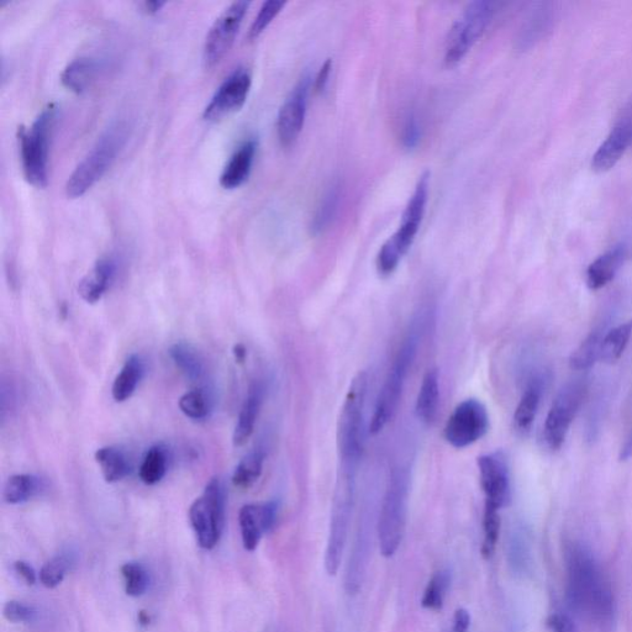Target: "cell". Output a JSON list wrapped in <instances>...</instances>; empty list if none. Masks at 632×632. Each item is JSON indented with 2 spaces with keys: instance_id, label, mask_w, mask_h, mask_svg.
<instances>
[{
  "instance_id": "obj_1",
  "label": "cell",
  "mask_w": 632,
  "mask_h": 632,
  "mask_svg": "<svg viewBox=\"0 0 632 632\" xmlns=\"http://www.w3.org/2000/svg\"><path fill=\"white\" fill-rule=\"evenodd\" d=\"M567 599L582 619L602 631H610L615 621L613 588L593 553L581 544L566 551Z\"/></svg>"
},
{
  "instance_id": "obj_2",
  "label": "cell",
  "mask_w": 632,
  "mask_h": 632,
  "mask_svg": "<svg viewBox=\"0 0 632 632\" xmlns=\"http://www.w3.org/2000/svg\"><path fill=\"white\" fill-rule=\"evenodd\" d=\"M130 126L126 121H115L99 136L72 175L68 177L65 191L68 198H79L109 170L128 142Z\"/></svg>"
},
{
  "instance_id": "obj_3",
  "label": "cell",
  "mask_w": 632,
  "mask_h": 632,
  "mask_svg": "<svg viewBox=\"0 0 632 632\" xmlns=\"http://www.w3.org/2000/svg\"><path fill=\"white\" fill-rule=\"evenodd\" d=\"M55 118V104H49L33 124L18 130L21 167L26 181L34 187L45 188L49 183L50 138Z\"/></svg>"
},
{
  "instance_id": "obj_4",
  "label": "cell",
  "mask_w": 632,
  "mask_h": 632,
  "mask_svg": "<svg viewBox=\"0 0 632 632\" xmlns=\"http://www.w3.org/2000/svg\"><path fill=\"white\" fill-rule=\"evenodd\" d=\"M409 472L395 468L389 478L378 520V540L384 557H392L402 544L407 523Z\"/></svg>"
},
{
  "instance_id": "obj_5",
  "label": "cell",
  "mask_w": 632,
  "mask_h": 632,
  "mask_svg": "<svg viewBox=\"0 0 632 632\" xmlns=\"http://www.w3.org/2000/svg\"><path fill=\"white\" fill-rule=\"evenodd\" d=\"M356 468L340 466L337 476L333 509H331L330 533L325 552V568L329 576L340 570L346 547L355 503Z\"/></svg>"
},
{
  "instance_id": "obj_6",
  "label": "cell",
  "mask_w": 632,
  "mask_h": 632,
  "mask_svg": "<svg viewBox=\"0 0 632 632\" xmlns=\"http://www.w3.org/2000/svg\"><path fill=\"white\" fill-rule=\"evenodd\" d=\"M419 331V326L414 325L394 358L391 370H389L381 392L378 394L375 413H373L370 424L371 435L381 433L389 424V421H392L395 413H397L400 399H402L405 379H407L409 370L412 368L415 360L416 352H418Z\"/></svg>"
},
{
  "instance_id": "obj_7",
  "label": "cell",
  "mask_w": 632,
  "mask_h": 632,
  "mask_svg": "<svg viewBox=\"0 0 632 632\" xmlns=\"http://www.w3.org/2000/svg\"><path fill=\"white\" fill-rule=\"evenodd\" d=\"M430 182L421 178L416 184L412 198L405 207L402 223L397 233L389 237L381 247L377 256V268L379 275L389 276L397 270L399 262L413 245L418 234L421 221H423L426 204H428Z\"/></svg>"
},
{
  "instance_id": "obj_8",
  "label": "cell",
  "mask_w": 632,
  "mask_h": 632,
  "mask_svg": "<svg viewBox=\"0 0 632 632\" xmlns=\"http://www.w3.org/2000/svg\"><path fill=\"white\" fill-rule=\"evenodd\" d=\"M368 377L360 372L352 379L337 424V449L342 466L356 467L362 456L363 409L366 404Z\"/></svg>"
},
{
  "instance_id": "obj_9",
  "label": "cell",
  "mask_w": 632,
  "mask_h": 632,
  "mask_svg": "<svg viewBox=\"0 0 632 632\" xmlns=\"http://www.w3.org/2000/svg\"><path fill=\"white\" fill-rule=\"evenodd\" d=\"M225 488L219 478L210 479L204 492L189 509V520L200 547L212 550L219 544L225 525Z\"/></svg>"
},
{
  "instance_id": "obj_10",
  "label": "cell",
  "mask_w": 632,
  "mask_h": 632,
  "mask_svg": "<svg viewBox=\"0 0 632 632\" xmlns=\"http://www.w3.org/2000/svg\"><path fill=\"white\" fill-rule=\"evenodd\" d=\"M494 14L495 4L492 2L477 0L467 5L447 36L445 47L447 66L457 65L468 54V51L486 33Z\"/></svg>"
},
{
  "instance_id": "obj_11",
  "label": "cell",
  "mask_w": 632,
  "mask_h": 632,
  "mask_svg": "<svg viewBox=\"0 0 632 632\" xmlns=\"http://www.w3.org/2000/svg\"><path fill=\"white\" fill-rule=\"evenodd\" d=\"M587 386L582 379L568 383L553 400L544 426V440L550 450L561 449L574 418L586 397Z\"/></svg>"
},
{
  "instance_id": "obj_12",
  "label": "cell",
  "mask_w": 632,
  "mask_h": 632,
  "mask_svg": "<svg viewBox=\"0 0 632 632\" xmlns=\"http://www.w3.org/2000/svg\"><path fill=\"white\" fill-rule=\"evenodd\" d=\"M489 429L486 405L478 399H466L458 404L447 420L445 439L455 449H465L481 440Z\"/></svg>"
},
{
  "instance_id": "obj_13",
  "label": "cell",
  "mask_w": 632,
  "mask_h": 632,
  "mask_svg": "<svg viewBox=\"0 0 632 632\" xmlns=\"http://www.w3.org/2000/svg\"><path fill=\"white\" fill-rule=\"evenodd\" d=\"M249 2L236 0L228 8L223 10L217 20L214 21L205 39L204 62L207 67L217 65L228 54L233 46L237 31H239L242 19H244Z\"/></svg>"
},
{
  "instance_id": "obj_14",
  "label": "cell",
  "mask_w": 632,
  "mask_h": 632,
  "mask_svg": "<svg viewBox=\"0 0 632 632\" xmlns=\"http://www.w3.org/2000/svg\"><path fill=\"white\" fill-rule=\"evenodd\" d=\"M252 83L249 68L240 66L235 68L204 109L203 117L208 121H218L233 114L245 104L249 96Z\"/></svg>"
},
{
  "instance_id": "obj_15",
  "label": "cell",
  "mask_w": 632,
  "mask_h": 632,
  "mask_svg": "<svg viewBox=\"0 0 632 632\" xmlns=\"http://www.w3.org/2000/svg\"><path fill=\"white\" fill-rule=\"evenodd\" d=\"M632 146V99L621 110L613 129L610 130L603 144L598 147L592 160L595 172L604 173L618 165Z\"/></svg>"
},
{
  "instance_id": "obj_16",
  "label": "cell",
  "mask_w": 632,
  "mask_h": 632,
  "mask_svg": "<svg viewBox=\"0 0 632 632\" xmlns=\"http://www.w3.org/2000/svg\"><path fill=\"white\" fill-rule=\"evenodd\" d=\"M478 468L486 505L499 510L507 507L512 498L507 457L500 451L483 455L478 457Z\"/></svg>"
},
{
  "instance_id": "obj_17",
  "label": "cell",
  "mask_w": 632,
  "mask_h": 632,
  "mask_svg": "<svg viewBox=\"0 0 632 632\" xmlns=\"http://www.w3.org/2000/svg\"><path fill=\"white\" fill-rule=\"evenodd\" d=\"M310 76L305 75L279 109L277 133L283 146H291L302 133L305 115H307Z\"/></svg>"
},
{
  "instance_id": "obj_18",
  "label": "cell",
  "mask_w": 632,
  "mask_h": 632,
  "mask_svg": "<svg viewBox=\"0 0 632 632\" xmlns=\"http://www.w3.org/2000/svg\"><path fill=\"white\" fill-rule=\"evenodd\" d=\"M277 513V502L247 504L241 508L239 524L245 550L255 551L257 549L263 535L275 525Z\"/></svg>"
},
{
  "instance_id": "obj_19",
  "label": "cell",
  "mask_w": 632,
  "mask_h": 632,
  "mask_svg": "<svg viewBox=\"0 0 632 632\" xmlns=\"http://www.w3.org/2000/svg\"><path fill=\"white\" fill-rule=\"evenodd\" d=\"M556 19L555 4L550 2L537 4L521 26L518 39H516V47L520 51H526L539 44L551 33Z\"/></svg>"
},
{
  "instance_id": "obj_20",
  "label": "cell",
  "mask_w": 632,
  "mask_h": 632,
  "mask_svg": "<svg viewBox=\"0 0 632 632\" xmlns=\"http://www.w3.org/2000/svg\"><path fill=\"white\" fill-rule=\"evenodd\" d=\"M117 275V262L113 257H102L78 284V294L84 302L96 304L107 293Z\"/></svg>"
},
{
  "instance_id": "obj_21",
  "label": "cell",
  "mask_w": 632,
  "mask_h": 632,
  "mask_svg": "<svg viewBox=\"0 0 632 632\" xmlns=\"http://www.w3.org/2000/svg\"><path fill=\"white\" fill-rule=\"evenodd\" d=\"M257 151L255 138L247 139L237 147L221 173L220 184L225 189L239 188L249 178Z\"/></svg>"
},
{
  "instance_id": "obj_22",
  "label": "cell",
  "mask_w": 632,
  "mask_h": 632,
  "mask_svg": "<svg viewBox=\"0 0 632 632\" xmlns=\"http://www.w3.org/2000/svg\"><path fill=\"white\" fill-rule=\"evenodd\" d=\"M628 256L624 245L613 247L589 265L587 270V284L592 291H598L613 281Z\"/></svg>"
},
{
  "instance_id": "obj_23",
  "label": "cell",
  "mask_w": 632,
  "mask_h": 632,
  "mask_svg": "<svg viewBox=\"0 0 632 632\" xmlns=\"http://www.w3.org/2000/svg\"><path fill=\"white\" fill-rule=\"evenodd\" d=\"M263 395H265V388L262 384L260 382L252 383L244 405H242L239 419H237L233 436L235 446H244L254 434L258 414H260L263 403Z\"/></svg>"
},
{
  "instance_id": "obj_24",
  "label": "cell",
  "mask_w": 632,
  "mask_h": 632,
  "mask_svg": "<svg viewBox=\"0 0 632 632\" xmlns=\"http://www.w3.org/2000/svg\"><path fill=\"white\" fill-rule=\"evenodd\" d=\"M545 381L540 376L530 379L521 397L518 408L514 414L515 429L520 433H528L539 410L542 393H544Z\"/></svg>"
},
{
  "instance_id": "obj_25",
  "label": "cell",
  "mask_w": 632,
  "mask_h": 632,
  "mask_svg": "<svg viewBox=\"0 0 632 632\" xmlns=\"http://www.w3.org/2000/svg\"><path fill=\"white\" fill-rule=\"evenodd\" d=\"M440 404L439 372L429 370L423 378V383L416 398L415 413L425 424L434 423Z\"/></svg>"
},
{
  "instance_id": "obj_26",
  "label": "cell",
  "mask_w": 632,
  "mask_h": 632,
  "mask_svg": "<svg viewBox=\"0 0 632 632\" xmlns=\"http://www.w3.org/2000/svg\"><path fill=\"white\" fill-rule=\"evenodd\" d=\"M144 375V360L140 355H131L113 383L112 394L115 402L123 403L133 397Z\"/></svg>"
},
{
  "instance_id": "obj_27",
  "label": "cell",
  "mask_w": 632,
  "mask_h": 632,
  "mask_svg": "<svg viewBox=\"0 0 632 632\" xmlns=\"http://www.w3.org/2000/svg\"><path fill=\"white\" fill-rule=\"evenodd\" d=\"M99 71L98 62L92 57L72 60L61 73L63 86L75 93H83L91 86Z\"/></svg>"
},
{
  "instance_id": "obj_28",
  "label": "cell",
  "mask_w": 632,
  "mask_h": 632,
  "mask_svg": "<svg viewBox=\"0 0 632 632\" xmlns=\"http://www.w3.org/2000/svg\"><path fill=\"white\" fill-rule=\"evenodd\" d=\"M96 461L102 471L105 482L117 483L123 481L131 471L128 457L118 447H102L96 452Z\"/></svg>"
},
{
  "instance_id": "obj_29",
  "label": "cell",
  "mask_w": 632,
  "mask_h": 632,
  "mask_svg": "<svg viewBox=\"0 0 632 632\" xmlns=\"http://www.w3.org/2000/svg\"><path fill=\"white\" fill-rule=\"evenodd\" d=\"M42 489V481L34 474H15L5 483L3 498L8 504H21L33 499Z\"/></svg>"
},
{
  "instance_id": "obj_30",
  "label": "cell",
  "mask_w": 632,
  "mask_h": 632,
  "mask_svg": "<svg viewBox=\"0 0 632 632\" xmlns=\"http://www.w3.org/2000/svg\"><path fill=\"white\" fill-rule=\"evenodd\" d=\"M172 361L184 375L197 381L204 375V362L196 347L187 342H177L168 351Z\"/></svg>"
},
{
  "instance_id": "obj_31",
  "label": "cell",
  "mask_w": 632,
  "mask_h": 632,
  "mask_svg": "<svg viewBox=\"0 0 632 632\" xmlns=\"http://www.w3.org/2000/svg\"><path fill=\"white\" fill-rule=\"evenodd\" d=\"M632 335V321L621 324L603 336L600 345V360L605 363H615L623 356L626 346H628Z\"/></svg>"
},
{
  "instance_id": "obj_32",
  "label": "cell",
  "mask_w": 632,
  "mask_h": 632,
  "mask_svg": "<svg viewBox=\"0 0 632 632\" xmlns=\"http://www.w3.org/2000/svg\"><path fill=\"white\" fill-rule=\"evenodd\" d=\"M342 197V188L340 183H333L321 198L318 209H316L314 219L312 221V230L314 234L323 233L328 226L333 223L337 210H339Z\"/></svg>"
},
{
  "instance_id": "obj_33",
  "label": "cell",
  "mask_w": 632,
  "mask_h": 632,
  "mask_svg": "<svg viewBox=\"0 0 632 632\" xmlns=\"http://www.w3.org/2000/svg\"><path fill=\"white\" fill-rule=\"evenodd\" d=\"M266 454L263 450H255L242 458L233 474V484L240 489H249L260 479Z\"/></svg>"
},
{
  "instance_id": "obj_34",
  "label": "cell",
  "mask_w": 632,
  "mask_h": 632,
  "mask_svg": "<svg viewBox=\"0 0 632 632\" xmlns=\"http://www.w3.org/2000/svg\"><path fill=\"white\" fill-rule=\"evenodd\" d=\"M168 466V457L165 447L161 445L152 446L146 452L144 461H142L139 476L142 482L147 486H154L161 482L166 476Z\"/></svg>"
},
{
  "instance_id": "obj_35",
  "label": "cell",
  "mask_w": 632,
  "mask_h": 632,
  "mask_svg": "<svg viewBox=\"0 0 632 632\" xmlns=\"http://www.w3.org/2000/svg\"><path fill=\"white\" fill-rule=\"evenodd\" d=\"M508 562L510 568L518 576L528 573L531 566V550L528 536L523 530H515L510 535L508 544Z\"/></svg>"
},
{
  "instance_id": "obj_36",
  "label": "cell",
  "mask_w": 632,
  "mask_h": 632,
  "mask_svg": "<svg viewBox=\"0 0 632 632\" xmlns=\"http://www.w3.org/2000/svg\"><path fill=\"white\" fill-rule=\"evenodd\" d=\"M212 398L204 389H194L179 399V409L189 419L204 420L212 412Z\"/></svg>"
},
{
  "instance_id": "obj_37",
  "label": "cell",
  "mask_w": 632,
  "mask_h": 632,
  "mask_svg": "<svg viewBox=\"0 0 632 632\" xmlns=\"http://www.w3.org/2000/svg\"><path fill=\"white\" fill-rule=\"evenodd\" d=\"M451 583V574L449 571L436 572L426 586L421 605L425 609L441 610L444 607V600L447 591H449Z\"/></svg>"
},
{
  "instance_id": "obj_38",
  "label": "cell",
  "mask_w": 632,
  "mask_h": 632,
  "mask_svg": "<svg viewBox=\"0 0 632 632\" xmlns=\"http://www.w3.org/2000/svg\"><path fill=\"white\" fill-rule=\"evenodd\" d=\"M73 562H75V560H73L71 553L70 555H68V553H61V555L51 558L40 571V582L42 586L49 589L60 586L67 572L71 570Z\"/></svg>"
},
{
  "instance_id": "obj_39",
  "label": "cell",
  "mask_w": 632,
  "mask_h": 632,
  "mask_svg": "<svg viewBox=\"0 0 632 632\" xmlns=\"http://www.w3.org/2000/svg\"><path fill=\"white\" fill-rule=\"evenodd\" d=\"M603 336L600 331H593L582 345L578 347L571 357V366L574 370H588L600 356V345H602Z\"/></svg>"
},
{
  "instance_id": "obj_40",
  "label": "cell",
  "mask_w": 632,
  "mask_h": 632,
  "mask_svg": "<svg viewBox=\"0 0 632 632\" xmlns=\"http://www.w3.org/2000/svg\"><path fill=\"white\" fill-rule=\"evenodd\" d=\"M121 573H123L125 581V592L130 597L138 598L144 595L149 588V573L145 570V567L138 562H128L121 567Z\"/></svg>"
},
{
  "instance_id": "obj_41",
  "label": "cell",
  "mask_w": 632,
  "mask_h": 632,
  "mask_svg": "<svg viewBox=\"0 0 632 632\" xmlns=\"http://www.w3.org/2000/svg\"><path fill=\"white\" fill-rule=\"evenodd\" d=\"M500 516L499 509L486 505L483 515V546L482 555L484 558H491L495 551V546L499 539Z\"/></svg>"
},
{
  "instance_id": "obj_42",
  "label": "cell",
  "mask_w": 632,
  "mask_h": 632,
  "mask_svg": "<svg viewBox=\"0 0 632 632\" xmlns=\"http://www.w3.org/2000/svg\"><path fill=\"white\" fill-rule=\"evenodd\" d=\"M286 2L281 0H268L263 3L260 12L256 15L254 23H252L249 38L255 39L263 33V30L271 24V21L277 17V14L281 12Z\"/></svg>"
},
{
  "instance_id": "obj_43",
  "label": "cell",
  "mask_w": 632,
  "mask_h": 632,
  "mask_svg": "<svg viewBox=\"0 0 632 632\" xmlns=\"http://www.w3.org/2000/svg\"><path fill=\"white\" fill-rule=\"evenodd\" d=\"M3 615L10 623H31L38 616V610L30 605L12 600L4 605Z\"/></svg>"
},
{
  "instance_id": "obj_44",
  "label": "cell",
  "mask_w": 632,
  "mask_h": 632,
  "mask_svg": "<svg viewBox=\"0 0 632 632\" xmlns=\"http://www.w3.org/2000/svg\"><path fill=\"white\" fill-rule=\"evenodd\" d=\"M421 140V125L415 113H409L404 120L402 130L403 145L407 149H414Z\"/></svg>"
},
{
  "instance_id": "obj_45",
  "label": "cell",
  "mask_w": 632,
  "mask_h": 632,
  "mask_svg": "<svg viewBox=\"0 0 632 632\" xmlns=\"http://www.w3.org/2000/svg\"><path fill=\"white\" fill-rule=\"evenodd\" d=\"M549 625L553 632H579L573 621L563 614L552 615Z\"/></svg>"
},
{
  "instance_id": "obj_46",
  "label": "cell",
  "mask_w": 632,
  "mask_h": 632,
  "mask_svg": "<svg viewBox=\"0 0 632 632\" xmlns=\"http://www.w3.org/2000/svg\"><path fill=\"white\" fill-rule=\"evenodd\" d=\"M14 570L19 574L21 578L24 579L25 583L28 586H34L36 583V572L33 566H30L28 562L25 561H17L14 563Z\"/></svg>"
},
{
  "instance_id": "obj_47",
  "label": "cell",
  "mask_w": 632,
  "mask_h": 632,
  "mask_svg": "<svg viewBox=\"0 0 632 632\" xmlns=\"http://www.w3.org/2000/svg\"><path fill=\"white\" fill-rule=\"evenodd\" d=\"M471 625V615L466 609H457L454 615V626L452 632H468Z\"/></svg>"
},
{
  "instance_id": "obj_48",
  "label": "cell",
  "mask_w": 632,
  "mask_h": 632,
  "mask_svg": "<svg viewBox=\"0 0 632 632\" xmlns=\"http://www.w3.org/2000/svg\"><path fill=\"white\" fill-rule=\"evenodd\" d=\"M331 66H333V62H331V60H328L324 63V66L320 68L318 76H316L315 78L316 91L320 92L323 91V89L325 88L330 76Z\"/></svg>"
},
{
  "instance_id": "obj_49",
  "label": "cell",
  "mask_w": 632,
  "mask_h": 632,
  "mask_svg": "<svg viewBox=\"0 0 632 632\" xmlns=\"http://www.w3.org/2000/svg\"><path fill=\"white\" fill-rule=\"evenodd\" d=\"M631 457H632V430L628 437V440H626L625 445L623 446V449H621L620 460L628 461L629 458Z\"/></svg>"
},
{
  "instance_id": "obj_50",
  "label": "cell",
  "mask_w": 632,
  "mask_h": 632,
  "mask_svg": "<svg viewBox=\"0 0 632 632\" xmlns=\"http://www.w3.org/2000/svg\"><path fill=\"white\" fill-rule=\"evenodd\" d=\"M163 5H165V3L157 2V0H151V2H145L144 4H142V7H144V10H146L147 13L155 14L157 12H160Z\"/></svg>"
},
{
  "instance_id": "obj_51",
  "label": "cell",
  "mask_w": 632,
  "mask_h": 632,
  "mask_svg": "<svg viewBox=\"0 0 632 632\" xmlns=\"http://www.w3.org/2000/svg\"><path fill=\"white\" fill-rule=\"evenodd\" d=\"M234 356H235L236 362L244 363L246 361V356H247L246 347L242 344L235 345Z\"/></svg>"
},
{
  "instance_id": "obj_52",
  "label": "cell",
  "mask_w": 632,
  "mask_h": 632,
  "mask_svg": "<svg viewBox=\"0 0 632 632\" xmlns=\"http://www.w3.org/2000/svg\"><path fill=\"white\" fill-rule=\"evenodd\" d=\"M139 621L142 625H147L150 623V616L145 612H140Z\"/></svg>"
}]
</instances>
